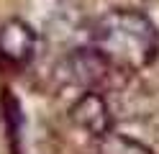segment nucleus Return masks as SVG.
<instances>
[{"label": "nucleus", "mask_w": 159, "mask_h": 154, "mask_svg": "<svg viewBox=\"0 0 159 154\" xmlns=\"http://www.w3.org/2000/svg\"><path fill=\"white\" fill-rule=\"evenodd\" d=\"M90 44L118 72L146 69L159 54L154 21L134 8H116L95 18L90 26Z\"/></svg>", "instance_id": "f257e3e1"}, {"label": "nucleus", "mask_w": 159, "mask_h": 154, "mask_svg": "<svg viewBox=\"0 0 159 154\" xmlns=\"http://www.w3.org/2000/svg\"><path fill=\"white\" fill-rule=\"evenodd\" d=\"M62 69H64L67 80L72 82V85L82 87V90H100L105 82L111 80L113 72H118L93 44L69 51Z\"/></svg>", "instance_id": "f03ea898"}, {"label": "nucleus", "mask_w": 159, "mask_h": 154, "mask_svg": "<svg viewBox=\"0 0 159 154\" xmlns=\"http://www.w3.org/2000/svg\"><path fill=\"white\" fill-rule=\"evenodd\" d=\"M36 51V31L21 18H11L0 26V59L5 64H28Z\"/></svg>", "instance_id": "7ed1b4c3"}, {"label": "nucleus", "mask_w": 159, "mask_h": 154, "mask_svg": "<svg viewBox=\"0 0 159 154\" xmlns=\"http://www.w3.org/2000/svg\"><path fill=\"white\" fill-rule=\"evenodd\" d=\"M69 118H72L75 126L85 128L87 133H93L95 139L111 131V110L105 105V98L98 90H85L82 95L72 103Z\"/></svg>", "instance_id": "20e7f679"}, {"label": "nucleus", "mask_w": 159, "mask_h": 154, "mask_svg": "<svg viewBox=\"0 0 159 154\" xmlns=\"http://www.w3.org/2000/svg\"><path fill=\"white\" fill-rule=\"evenodd\" d=\"M98 154H154L146 144L136 141L126 133H118V131H108L103 136H98Z\"/></svg>", "instance_id": "39448f33"}]
</instances>
